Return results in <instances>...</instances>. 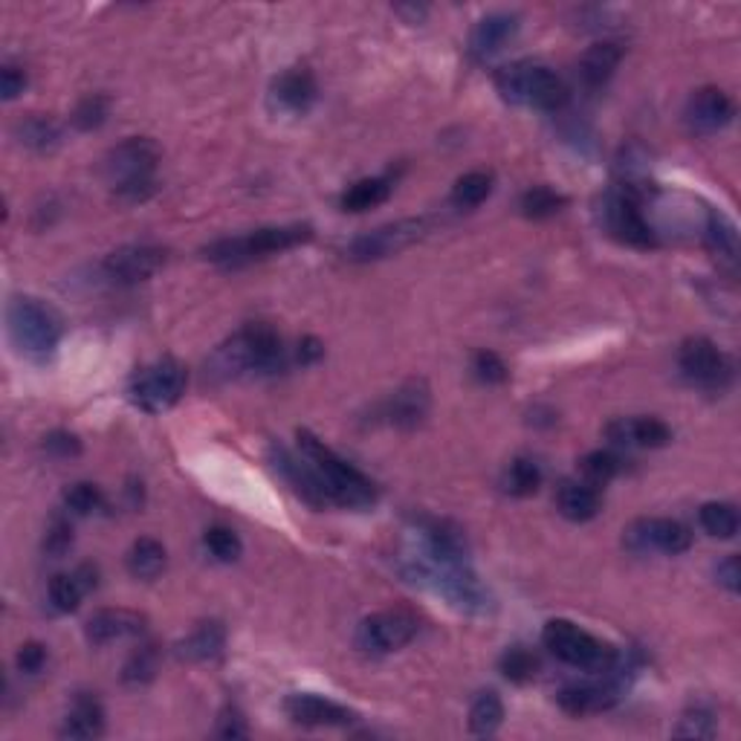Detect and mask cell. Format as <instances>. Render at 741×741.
Masks as SVG:
<instances>
[{"label":"cell","instance_id":"14","mask_svg":"<svg viewBox=\"0 0 741 741\" xmlns=\"http://www.w3.org/2000/svg\"><path fill=\"white\" fill-rule=\"evenodd\" d=\"M623 657H617V664L611 672H603L599 681H585V683H571L564 687L556 701L564 713L571 716H588V713H603V709H611L620 701V678H623Z\"/></svg>","mask_w":741,"mask_h":741},{"label":"cell","instance_id":"9","mask_svg":"<svg viewBox=\"0 0 741 741\" xmlns=\"http://www.w3.org/2000/svg\"><path fill=\"white\" fill-rule=\"evenodd\" d=\"M185 382H189V374L183 365L166 356V360H157L154 365L136 370L127 394H131V403L139 405L143 412L160 414L180 403V397L185 394Z\"/></svg>","mask_w":741,"mask_h":741},{"label":"cell","instance_id":"4","mask_svg":"<svg viewBox=\"0 0 741 741\" xmlns=\"http://www.w3.org/2000/svg\"><path fill=\"white\" fill-rule=\"evenodd\" d=\"M313 238V229L307 223H290V227H264L255 229L250 235L220 238L215 244L203 250V258L220 267H241L255 258H267L272 253H284L299 244H307Z\"/></svg>","mask_w":741,"mask_h":741},{"label":"cell","instance_id":"30","mask_svg":"<svg viewBox=\"0 0 741 741\" xmlns=\"http://www.w3.org/2000/svg\"><path fill=\"white\" fill-rule=\"evenodd\" d=\"M15 134L21 145L33 148V151H52L61 143V127L52 119L41 117V113L21 119L15 125Z\"/></svg>","mask_w":741,"mask_h":741},{"label":"cell","instance_id":"24","mask_svg":"<svg viewBox=\"0 0 741 741\" xmlns=\"http://www.w3.org/2000/svg\"><path fill=\"white\" fill-rule=\"evenodd\" d=\"M87 641L93 646H105V643L122 641V637H136L145 632V617L125 608H105L87 620Z\"/></svg>","mask_w":741,"mask_h":741},{"label":"cell","instance_id":"19","mask_svg":"<svg viewBox=\"0 0 741 741\" xmlns=\"http://www.w3.org/2000/svg\"><path fill=\"white\" fill-rule=\"evenodd\" d=\"M316 78H313L311 70L293 68L281 73V76L272 82L270 87V108L276 113H290V117H299V113H307L316 101Z\"/></svg>","mask_w":741,"mask_h":741},{"label":"cell","instance_id":"44","mask_svg":"<svg viewBox=\"0 0 741 741\" xmlns=\"http://www.w3.org/2000/svg\"><path fill=\"white\" fill-rule=\"evenodd\" d=\"M108 99L105 96H87V99L78 101V108L73 110V125L78 127V131H96V127L108 119Z\"/></svg>","mask_w":741,"mask_h":741},{"label":"cell","instance_id":"2","mask_svg":"<svg viewBox=\"0 0 741 741\" xmlns=\"http://www.w3.org/2000/svg\"><path fill=\"white\" fill-rule=\"evenodd\" d=\"M295 438H299V452H302L304 461L311 463V470L316 472V478H319L321 489H325V496H328L330 505L348 507V510H365V507H370L377 501V487H374V481L365 478L363 472L356 470V466H351L348 461H342V458H339L333 449L325 447L313 432L299 429Z\"/></svg>","mask_w":741,"mask_h":741},{"label":"cell","instance_id":"15","mask_svg":"<svg viewBox=\"0 0 741 741\" xmlns=\"http://www.w3.org/2000/svg\"><path fill=\"white\" fill-rule=\"evenodd\" d=\"M625 545L634 554H669L678 556L690 550L692 533L672 519H641L625 531Z\"/></svg>","mask_w":741,"mask_h":741},{"label":"cell","instance_id":"43","mask_svg":"<svg viewBox=\"0 0 741 741\" xmlns=\"http://www.w3.org/2000/svg\"><path fill=\"white\" fill-rule=\"evenodd\" d=\"M64 505L73 515H90L101 507V489L96 484H87V481H78L73 487L64 493Z\"/></svg>","mask_w":741,"mask_h":741},{"label":"cell","instance_id":"45","mask_svg":"<svg viewBox=\"0 0 741 741\" xmlns=\"http://www.w3.org/2000/svg\"><path fill=\"white\" fill-rule=\"evenodd\" d=\"M472 370H475V377H478L481 382H487V386H501V382H507V377H510V368L505 365V360L498 354H493V351H478L475 360H472Z\"/></svg>","mask_w":741,"mask_h":741},{"label":"cell","instance_id":"3","mask_svg":"<svg viewBox=\"0 0 741 741\" xmlns=\"http://www.w3.org/2000/svg\"><path fill=\"white\" fill-rule=\"evenodd\" d=\"M403 573L412 582H421L438 597H444L449 606L466 615H487L493 608L489 591L481 585V580L466 568V562H435L429 556L414 554L403 564Z\"/></svg>","mask_w":741,"mask_h":741},{"label":"cell","instance_id":"10","mask_svg":"<svg viewBox=\"0 0 741 741\" xmlns=\"http://www.w3.org/2000/svg\"><path fill=\"white\" fill-rule=\"evenodd\" d=\"M599 220H603V227L608 229V235H615L617 241H623V244L641 246V250L657 244L655 229L646 223L637 201H634L632 194L620 192V189H617V192H608L606 197H603V203H599Z\"/></svg>","mask_w":741,"mask_h":741},{"label":"cell","instance_id":"49","mask_svg":"<svg viewBox=\"0 0 741 741\" xmlns=\"http://www.w3.org/2000/svg\"><path fill=\"white\" fill-rule=\"evenodd\" d=\"M17 669L26 675H35L41 672L44 664H47V646H41V643H26V646L17 648Z\"/></svg>","mask_w":741,"mask_h":741},{"label":"cell","instance_id":"1","mask_svg":"<svg viewBox=\"0 0 741 741\" xmlns=\"http://www.w3.org/2000/svg\"><path fill=\"white\" fill-rule=\"evenodd\" d=\"M281 363H284L281 337L270 325L253 321L211 354L206 377L227 382V379L246 377V374H270V370L281 368Z\"/></svg>","mask_w":741,"mask_h":741},{"label":"cell","instance_id":"41","mask_svg":"<svg viewBox=\"0 0 741 741\" xmlns=\"http://www.w3.org/2000/svg\"><path fill=\"white\" fill-rule=\"evenodd\" d=\"M580 470H582V475H585V481H588V484H594V487H603V484H608V481L615 478L617 472L623 470V463H620V458H617L615 452H606V449H599V452H591V455L582 458Z\"/></svg>","mask_w":741,"mask_h":741},{"label":"cell","instance_id":"26","mask_svg":"<svg viewBox=\"0 0 741 741\" xmlns=\"http://www.w3.org/2000/svg\"><path fill=\"white\" fill-rule=\"evenodd\" d=\"M620 59H623V50H620V44L615 41H599L594 44V47H588L585 56L580 59L582 85L591 87V90L606 85L608 78L615 76Z\"/></svg>","mask_w":741,"mask_h":741},{"label":"cell","instance_id":"35","mask_svg":"<svg viewBox=\"0 0 741 741\" xmlns=\"http://www.w3.org/2000/svg\"><path fill=\"white\" fill-rule=\"evenodd\" d=\"M489 194H493V174L489 171H470L452 185V203L458 209H475L487 201Z\"/></svg>","mask_w":741,"mask_h":741},{"label":"cell","instance_id":"27","mask_svg":"<svg viewBox=\"0 0 741 741\" xmlns=\"http://www.w3.org/2000/svg\"><path fill=\"white\" fill-rule=\"evenodd\" d=\"M105 733V709L93 695H78L70 707L61 736L64 739H99Z\"/></svg>","mask_w":741,"mask_h":741},{"label":"cell","instance_id":"7","mask_svg":"<svg viewBox=\"0 0 741 741\" xmlns=\"http://www.w3.org/2000/svg\"><path fill=\"white\" fill-rule=\"evenodd\" d=\"M7 321L12 345H15L17 354L26 356V360L44 363V360H50L52 351L59 348L61 325L59 319H56V313H52L50 307H44L41 302L26 299V295H17V299L9 302Z\"/></svg>","mask_w":741,"mask_h":741},{"label":"cell","instance_id":"20","mask_svg":"<svg viewBox=\"0 0 741 741\" xmlns=\"http://www.w3.org/2000/svg\"><path fill=\"white\" fill-rule=\"evenodd\" d=\"M606 438L620 449H660L672 440V429L657 417H617L606 426Z\"/></svg>","mask_w":741,"mask_h":741},{"label":"cell","instance_id":"52","mask_svg":"<svg viewBox=\"0 0 741 741\" xmlns=\"http://www.w3.org/2000/svg\"><path fill=\"white\" fill-rule=\"evenodd\" d=\"M24 87H26V73L24 70H17V68H3V73H0V93H3V99L7 101H12V99H17L21 93H24Z\"/></svg>","mask_w":741,"mask_h":741},{"label":"cell","instance_id":"39","mask_svg":"<svg viewBox=\"0 0 741 741\" xmlns=\"http://www.w3.org/2000/svg\"><path fill=\"white\" fill-rule=\"evenodd\" d=\"M498 666H501V675H505L507 681L527 683L536 678V672H539V657L533 655L531 648L515 646V648H507Z\"/></svg>","mask_w":741,"mask_h":741},{"label":"cell","instance_id":"37","mask_svg":"<svg viewBox=\"0 0 741 741\" xmlns=\"http://www.w3.org/2000/svg\"><path fill=\"white\" fill-rule=\"evenodd\" d=\"M160 669V652L154 643H145L127 657L125 666H122V681L131 683V687H143V683L154 681V675Z\"/></svg>","mask_w":741,"mask_h":741},{"label":"cell","instance_id":"53","mask_svg":"<svg viewBox=\"0 0 741 741\" xmlns=\"http://www.w3.org/2000/svg\"><path fill=\"white\" fill-rule=\"evenodd\" d=\"M321 354H325V348H321L319 339L304 337L302 342H299V360H302L304 365H311V363H316V360H321Z\"/></svg>","mask_w":741,"mask_h":741},{"label":"cell","instance_id":"42","mask_svg":"<svg viewBox=\"0 0 741 741\" xmlns=\"http://www.w3.org/2000/svg\"><path fill=\"white\" fill-rule=\"evenodd\" d=\"M203 542H206L209 554L215 556V559H220V562H235L238 556H241V550H244V545L238 539V533L232 531V527H223V524L209 527L206 536H203Z\"/></svg>","mask_w":741,"mask_h":741},{"label":"cell","instance_id":"51","mask_svg":"<svg viewBox=\"0 0 741 741\" xmlns=\"http://www.w3.org/2000/svg\"><path fill=\"white\" fill-rule=\"evenodd\" d=\"M716 580H718V585H725V588L730 591V594H739V588H741L739 556H727L725 562H718Z\"/></svg>","mask_w":741,"mask_h":741},{"label":"cell","instance_id":"16","mask_svg":"<svg viewBox=\"0 0 741 741\" xmlns=\"http://www.w3.org/2000/svg\"><path fill=\"white\" fill-rule=\"evenodd\" d=\"M166 262H169V255L160 246L131 244L110 253L101 270L113 284H139V281L157 276L166 267Z\"/></svg>","mask_w":741,"mask_h":741},{"label":"cell","instance_id":"25","mask_svg":"<svg viewBox=\"0 0 741 741\" xmlns=\"http://www.w3.org/2000/svg\"><path fill=\"white\" fill-rule=\"evenodd\" d=\"M556 507L571 522H591L603 507V496L588 481H562L556 489Z\"/></svg>","mask_w":741,"mask_h":741},{"label":"cell","instance_id":"17","mask_svg":"<svg viewBox=\"0 0 741 741\" xmlns=\"http://www.w3.org/2000/svg\"><path fill=\"white\" fill-rule=\"evenodd\" d=\"M733 113V99L725 90H718V87H701L687 101V113L683 117H687L690 131L707 136L730 125Z\"/></svg>","mask_w":741,"mask_h":741},{"label":"cell","instance_id":"11","mask_svg":"<svg viewBox=\"0 0 741 741\" xmlns=\"http://www.w3.org/2000/svg\"><path fill=\"white\" fill-rule=\"evenodd\" d=\"M429 223L426 220H397V223H388V227H379L374 232H365V235L354 238L351 244L345 246L348 262H379V258H388V255L400 253L405 246H412L417 238L426 235Z\"/></svg>","mask_w":741,"mask_h":741},{"label":"cell","instance_id":"6","mask_svg":"<svg viewBox=\"0 0 741 741\" xmlns=\"http://www.w3.org/2000/svg\"><path fill=\"white\" fill-rule=\"evenodd\" d=\"M157 160H160V148L145 136H134V139L117 145L105 157V174H108L122 201L143 203L157 189V183H154Z\"/></svg>","mask_w":741,"mask_h":741},{"label":"cell","instance_id":"31","mask_svg":"<svg viewBox=\"0 0 741 741\" xmlns=\"http://www.w3.org/2000/svg\"><path fill=\"white\" fill-rule=\"evenodd\" d=\"M391 189H394V185H391V180H388V178L360 180V183H354L345 194H342V209H345V211L374 209V206H379V203L388 201Z\"/></svg>","mask_w":741,"mask_h":741},{"label":"cell","instance_id":"18","mask_svg":"<svg viewBox=\"0 0 741 741\" xmlns=\"http://www.w3.org/2000/svg\"><path fill=\"white\" fill-rule=\"evenodd\" d=\"M432 409V391L423 379H409L388 397L382 417L397 429H417Z\"/></svg>","mask_w":741,"mask_h":741},{"label":"cell","instance_id":"28","mask_svg":"<svg viewBox=\"0 0 741 741\" xmlns=\"http://www.w3.org/2000/svg\"><path fill=\"white\" fill-rule=\"evenodd\" d=\"M223 646H227V629L218 620H206L174 648L183 660H211L223 652Z\"/></svg>","mask_w":741,"mask_h":741},{"label":"cell","instance_id":"23","mask_svg":"<svg viewBox=\"0 0 741 741\" xmlns=\"http://www.w3.org/2000/svg\"><path fill=\"white\" fill-rule=\"evenodd\" d=\"M284 709L287 716L302 727H342L356 718L348 707L319 695H290L284 701Z\"/></svg>","mask_w":741,"mask_h":741},{"label":"cell","instance_id":"40","mask_svg":"<svg viewBox=\"0 0 741 741\" xmlns=\"http://www.w3.org/2000/svg\"><path fill=\"white\" fill-rule=\"evenodd\" d=\"M85 594L87 591L82 588V582L76 580V573H56L50 580V603L59 608V611H64V615L76 611Z\"/></svg>","mask_w":741,"mask_h":741},{"label":"cell","instance_id":"48","mask_svg":"<svg viewBox=\"0 0 741 741\" xmlns=\"http://www.w3.org/2000/svg\"><path fill=\"white\" fill-rule=\"evenodd\" d=\"M44 449L56 458H76L82 452V440L70 432H52L44 438Z\"/></svg>","mask_w":741,"mask_h":741},{"label":"cell","instance_id":"38","mask_svg":"<svg viewBox=\"0 0 741 741\" xmlns=\"http://www.w3.org/2000/svg\"><path fill=\"white\" fill-rule=\"evenodd\" d=\"M562 206H564L562 194L548 189V185H533V189H527V192L522 194V201H519V209H522L524 218L533 220L550 218V215H556Z\"/></svg>","mask_w":741,"mask_h":741},{"label":"cell","instance_id":"34","mask_svg":"<svg viewBox=\"0 0 741 741\" xmlns=\"http://www.w3.org/2000/svg\"><path fill=\"white\" fill-rule=\"evenodd\" d=\"M701 527L716 539H733L739 533V510L727 501H709L701 507Z\"/></svg>","mask_w":741,"mask_h":741},{"label":"cell","instance_id":"12","mask_svg":"<svg viewBox=\"0 0 741 741\" xmlns=\"http://www.w3.org/2000/svg\"><path fill=\"white\" fill-rule=\"evenodd\" d=\"M414 634H417V617L403 608H394V611L365 617L356 629V643L370 655H388V652H397L405 643H412Z\"/></svg>","mask_w":741,"mask_h":741},{"label":"cell","instance_id":"47","mask_svg":"<svg viewBox=\"0 0 741 741\" xmlns=\"http://www.w3.org/2000/svg\"><path fill=\"white\" fill-rule=\"evenodd\" d=\"M675 736H687V739H713L716 736V721L704 709H692L681 718V725L675 727Z\"/></svg>","mask_w":741,"mask_h":741},{"label":"cell","instance_id":"13","mask_svg":"<svg viewBox=\"0 0 741 741\" xmlns=\"http://www.w3.org/2000/svg\"><path fill=\"white\" fill-rule=\"evenodd\" d=\"M678 365H681L683 377L695 382V386L707 388V391H721V388H727L730 377H733L730 360L704 337L683 342L681 354H678Z\"/></svg>","mask_w":741,"mask_h":741},{"label":"cell","instance_id":"21","mask_svg":"<svg viewBox=\"0 0 741 741\" xmlns=\"http://www.w3.org/2000/svg\"><path fill=\"white\" fill-rule=\"evenodd\" d=\"M270 458H272L276 472L287 481V484H290V487H293L295 496L304 498L311 507L330 505L328 496H325V489H321L319 478H316V472L311 470V463L304 461V458H295L293 452L284 447H272Z\"/></svg>","mask_w":741,"mask_h":741},{"label":"cell","instance_id":"46","mask_svg":"<svg viewBox=\"0 0 741 741\" xmlns=\"http://www.w3.org/2000/svg\"><path fill=\"white\" fill-rule=\"evenodd\" d=\"M70 548H73V524H70V519H64V515H56L50 524V531H47V539H44V550H47L52 559H61Z\"/></svg>","mask_w":741,"mask_h":741},{"label":"cell","instance_id":"32","mask_svg":"<svg viewBox=\"0 0 741 741\" xmlns=\"http://www.w3.org/2000/svg\"><path fill=\"white\" fill-rule=\"evenodd\" d=\"M704 238H707L709 250H713L721 262H727L733 267L736 258H739V232H736L733 223H730L721 211H713V215H709Z\"/></svg>","mask_w":741,"mask_h":741},{"label":"cell","instance_id":"5","mask_svg":"<svg viewBox=\"0 0 741 741\" xmlns=\"http://www.w3.org/2000/svg\"><path fill=\"white\" fill-rule=\"evenodd\" d=\"M496 90L505 101L536 110H562L571 99L562 78L556 76L554 70L533 64V61H515V64L498 70Z\"/></svg>","mask_w":741,"mask_h":741},{"label":"cell","instance_id":"36","mask_svg":"<svg viewBox=\"0 0 741 741\" xmlns=\"http://www.w3.org/2000/svg\"><path fill=\"white\" fill-rule=\"evenodd\" d=\"M542 487V470L533 458H515L505 472V489L515 498L533 496Z\"/></svg>","mask_w":741,"mask_h":741},{"label":"cell","instance_id":"29","mask_svg":"<svg viewBox=\"0 0 741 741\" xmlns=\"http://www.w3.org/2000/svg\"><path fill=\"white\" fill-rule=\"evenodd\" d=\"M166 548L157 539H136L125 556L131 576L136 580H157L166 571Z\"/></svg>","mask_w":741,"mask_h":741},{"label":"cell","instance_id":"22","mask_svg":"<svg viewBox=\"0 0 741 741\" xmlns=\"http://www.w3.org/2000/svg\"><path fill=\"white\" fill-rule=\"evenodd\" d=\"M515 33H519V15H513V12L484 15L470 35V52L478 61L493 59V56L505 50L507 44L513 41Z\"/></svg>","mask_w":741,"mask_h":741},{"label":"cell","instance_id":"50","mask_svg":"<svg viewBox=\"0 0 741 741\" xmlns=\"http://www.w3.org/2000/svg\"><path fill=\"white\" fill-rule=\"evenodd\" d=\"M215 733L220 736V739H246V721L244 716H241V709L235 707H227L223 713H220L218 718V730Z\"/></svg>","mask_w":741,"mask_h":741},{"label":"cell","instance_id":"8","mask_svg":"<svg viewBox=\"0 0 741 741\" xmlns=\"http://www.w3.org/2000/svg\"><path fill=\"white\" fill-rule=\"evenodd\" d=\"M542 643L554 652L562 664L573 669H585V672H611L617 664V652L608 643L597 641L594 634L582 632L580 625L571 620H550L542 632Z\"/></svg>","mask_w":741,"mask_h":741},{"label":"cell","instance_id":"33","mask_svg":"<svg viewBox=\"0 0 741 741\" xmlns=\"http://www.w3.org/2000/svg\"><path fill=\"white\" fill-rule=\"evenodd\" d=\"M505 721V704L498 699V692L487 690L478 692V699L472 701L470 709V730L475 736H493Z\"/></svg>","mask_w":741,"mask_h":741}]
</instances>
